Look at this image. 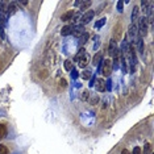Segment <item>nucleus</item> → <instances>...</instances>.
Wrapping results in <instances>:
<instances>
[{"label": "nucleus", "mask_w": 154, "mask_h": 154, "mask_svg": "<svg viewBox=\"0 0 154 154\" xmlns=\"http://www.w3.org/2000/svg\"><path fill=\"white\" fill-rule=\"evenodd\" d=\"M71 75H72V79H76V78H78V71H76V70H72Z\"/></svg>", "instance_id": "obj_22"}, {"label": "nucleus", "mask_w": 154, "mask_h": 154, "mask_svg": "<svg viewBox=\"0 0 154 154\" xmlns=\"http://www.w3.org/2000/svg\"><path fill=\"white\" fill-rule=\"evenodd\" d=\"M104 24H106V19H102V20H99L98 23H96L95 27H96V28H100L102 25H104Z\"/></svg>", "instance_id": "obj_18"}, {"label": "nucleus", "mask_w": 154, "mask_h": 154, "mask_svg": "<svg viewBox=\"0 0 154 154\" xmlns=\"http://www.w3.org/2000/svg\"><path fill=\"white\" fill-rule=\"evenodd\" d=\"M94 16H95V12H94V11H88V12H86V13L82 16V25L83 27H84L86 24H88L90 21L94 19Z\"/></svg>", "instance_id": "obj_3"}, {"label": "nucleus", "mask_w": 154, "mask_h": 154, "mask_svg": "<svg viewBox=\"0 0 154 154\" xmlns=\"http://www.w3.org/2000/svg\"><path fill=\"white\" fill-rule=\"evenodd\" d=\"M95 86H96V90L100 91V92H104V91H106V82H104L103 79H98Z\"/></svg>", "instance_id": "obj_6"}, {"label": "nucleus", "mask_w": 154, "mask_h": 154, "mask_svg": "<svg viewBox=\"0 0 154 154\" xmlns=\"http://www.w3.org/2000/svg\"><path fill=\"white\" fill-rule=\"evenodd\" d=\"M7 134V127L4 124H0V140H3Z\"/></svg>", "instance_id": "obj_11"}, {"label": "nucleus", "mask_w": 154, "mask_h": 154, "mask_svg": "<svg viewBox=\"0 0 154 154\" xmlns=\"http://www.w3.org/2000/svg\"><path fill=\"white\" fill-rule=\"evenodd\" d=\"M123 4H124V1H119L117 3V11L119 12H123Z\"/></svg>", "instance_id": "obj_19"}, {"label": "nucleus", "mask_w": 154, "mask_h": 154, "mask_svg": "<svg viewBox=\"0 0 154 154\" xmlns=\"http://www.w3.org/2000/svg\"><path fill=\"white\" fill-rule=\"evenodd\" d=\"M83 33H84V27H83L82 24L76 25L75 28H72V34H74L75 37H80Z\"/></svg>", "instance_id": "obj_5"}, {"label": "nucleus", "mask_w": 154, "mask_h": 154, "mask_svg": "<svg viewBox=\"0 0 154 154\" xmlns=\"http://www.w3.org/2000/svg\"><path fill=\"white\" fill-rule=\"evenodd\" d=\"M65 68L67 70V71H71V70H72V62L70 61V59L65 61Z\"/></svg>", "instance_id": "obj_14"}, {"label": "nucleus", "mask_w": 154, "mask_h": 154, "mask_svg": "<svg viewBox=\"0 0 154 154\" xmlns=\"http://www.w3.org/2000/svg\"><path fill=\"white\" fill-rule=\"evenodd\" d=\"M121 154H130V153H129V151L127 150V149H124V150L121 151Z\"/></svg>", "instance_id": "obj_24"}, {"label": "nucleus", "mask_w": 154, "mask_h": 154, "mask_svg": "<svg viewBox=\"0 0 154 154\" xmlns=\"http://www.w3.org/2000/svg\"><path fill=\"white\" fill-rule=\"evenodd\" d=\"M72 16H74V11H68V12H66L65 15H62L61 16V20L62 21H68V20H71Z\"/></svg>", "instance_id": "obj_10"}, {"label": "nucleus", "mask_w": 154, "mask_h": 154, "mask_svg": "<svg viewBox=\"0 0 154 154\" xmlns=\"http://www.w3.org/2000/svg\"><path fill=\"white\" fill-rule=\"evenodd\" d=\"M84 54H86V50H84V49H80V50H79V53H78V54H76V57H75V61L78 62L79 59L82 58V57H83V55H84Z\"/></svg>", "instance_id": "obj_15"}, {"label": "nucleus", "mask_w": 154, "mask_h": 154, "mask_svg": "<svg viewBox=\"0 0 154 154\" xmlns=\"http://www.w3.org/2000/svg\"><path fill=\"white\" fill-rule=\"evenodd\" d=\"M61 83H62V87H66V80H65V79H62Z\"/></svg>", "instance_id": "obj_23"}, {"label": "nucleus", "mask_w": 154, "mask_h": 154, "mask_svg": "<svg viewBox=\"0 0 154 154\" xmlns=\"http://www.w3.org/2000/svg\"><path fill=\"white\" fill-rule=\"evenodd\" d=\"M0 154H8V149L5 145H0Z\"/></svg>", "instance_id": "obj_17"}, {"label": "nucleus", "mask_w": 154, "mask_h": 154, "mask_svg": "<svg viewBox=\"0 0 154 154\" xmlns=\"http://www.w3.org/2000/svg\"><path fill=\"white\" fill-rule=\"evenodd\" d=\"M102 61H103V54H102V53H98V54L94 57V59H92V65L94 66H98L99 63H102Z\"/></svg>", "instance_id": "obj_9"}, {"label": "nucleus", "mask_w": 154, "mask_h": 154, "mask_svg": "<svg viewBox=\"0 0 154 154\" xmlns=\"http://www.w3.org/2000/svg\"><path fill=\"white\" fill-rule=\"evenodd\" d=\"M71 33H72V27L71 25H65V27L62 28V31H61L62 36H68V34H71Z\"/></svg>", "instance_id": "obj_8"}, {"label": "nucleus", "mask_w": 154, "mask_h": 154, "mask_svg": "<svg viewBox=\"0 0 154 154\" xmlns=\"http://www.w3.org/2000/svg\"><path fill=\"white\" fill-rule=\"evenodd\" d=\"M100 71L103 72L104 76H110L111 71H112V62L110 59H106V61H102V66H100Z\"/></svg>", "instance_id": "obj_1"}, {"label": "nucleus", "mask_w": 154, "mask_h": 154, "mask_svg": "<svg viewBox=\"0 0 154 154\" xmlns=\"http://www.w3.org/2000/svg\"><path fill=\"white\" fill-rule=\"evenodd\" d=\"M87 40H88V33H83L80 37H79V42H80V45H83V44H86L87 42Z\"/></svg>", "instance_id": "obj_13"}, {"label": "nucleus", "mask_w": 154, "mask_h": 154, "mask_svg": "<svg viewBox=\"0 0 154 154\" xmlns=\"http://www.w3.org/2000/svg\"><path fill=\"white\" fill-rule=\"evenodd\" d=\"M147 27H146V17H141L140 19V36H146Z\"/></svg>", "instance_id": "obj_4"}, {"label": "nucleus", "mask_w": 154, "mask_h": 154, "mask_svg": "<svg viewBox=\"0 0 154 154\" xmlns=\"http://www.w3.org/2000/svg\"><path fill=\"white\" fill-rule=\"evenodd\" d=\"M137 17H138V7H134L133 12H132V20H136Z\"/></svg>", "instance_id": "obj_16"}, {"label": "nucleus", "mask_w": 154, "mask_h": 154, "mask_svg": "<svg viewBox=\"0 0 154 154\" xmlns=\"http://www.w3.org/2000/svg\"><path fill=\"white\" fill-rule=\"evenodd\" d=\"M82 76H83V79H88L90 76H91V72H90V71H84Z\"/></svg>", "instance_id": "obj_20"}, {"label": "nucleus", "mask_w": 154, "mask_h": 154, "mask_svg": "<svg viewBox=\"0 0 154 154\" xmlns=\"http://www.w3.org/2000/svg\"><path fill=\"white\" fill-rule=\"evenodd\" d=\"M140 34H138V28L136 27L134 24H130V27H129V37H130V44H133L134 42V40H137V37H138Z\"/></svg>", "instance_id": "obj_2"}, {"label": "nucleus", "mask_w": 154, "mask_h": 154, "mask_svg": "<svg viewBox=\"0 0 154 154\" xmlns=\"http://www.w3.org/2000/svg\"><path fill=\"white\" fill-rule=\"evenodd\" d=\"M144 154H153V146H151V144H145Z\"/></svg>", "instance_id": "obj_12"}, {"label": "nucleus", "mask_w": 154, "mask_h": 154, "mask_svg": "<svg viewBox=\"0 0 154 154\" xmlns=\"http://www.w3.org/2000/svg\"><path fill=\"white\" fill-rule=\"evenodd\" d=\"M132 154H142V153H141V149H140V147L136 146V147L133 149V153H132Z\"/></svg>", "instance_id": "obj_21"}, {"label": "nucleus", "mask_w": 154, "mask_h": 154, "mask_svg": "<svg viewBox=\"0 0 154 154\" xmlns=\"http://www.w3.org/2000/svg\"><path fill=\"white\" fill-rule=\"evenodd\" d=\"M88 61H90V57L87 54H84L82 58L78 61L79 62V66H80V67H86V66L88 65Z\"/></svg>", "instance_id": "obj_7"}]
</instances>
